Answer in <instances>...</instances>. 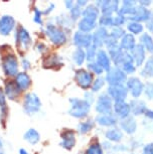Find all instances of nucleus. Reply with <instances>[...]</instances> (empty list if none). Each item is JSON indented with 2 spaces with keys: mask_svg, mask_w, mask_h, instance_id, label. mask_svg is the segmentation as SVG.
<instances>
[{
  "mask_svg": "<svg viewBox=\"0 0 153 154\" xmlns=\"http://www.w3.org/2000/svg\"><path fill=\"white\" fill-rule=\"evenodd\" d=\"M98 123L103 126H113L117 123V119L113 115H102L97 118Z\"/></svg>",
  "mask_w": 153,
  "mask_h": 154,
  "instance_id": "a878e982",
  "label": "nucleus"
},
{
  "mask_svg": "<svg viewBox=\"0 0 153 154\" xmlns=\"http://www.w3.org/2000/svg\"><path fill=\"white\" fill-rule=\"evenodd\" d=\"M79 27H80V31L88 33L89 31L93 30L96 27V19L84 17L79 23Z\"/></svg>",
  "mask_w": 153,
  "mask_h": 154,
  "instance_id": "412c9836",
  "label": "nucleus"
},
{
  "mask_svg": "<svg viewBox=\"0 0 153 154\" xmlns=\"http://www.w3.org/2000/svg\"><path fill=\"white\" fill-rule=\"evenodd\" d=\"M0 154H2V153H0Z\"/></svg>",
  "mask_w": 153,
  "mask_h": 154,
  "instance_id": "603ef678",
  "label": "nucleus"
},
{
  "mask_svg": "<svg viewBox=\"0 0 153 154\" xmlns=\"http://www.w3.org/2000/svg\"><path fill=\"white\" fill-rule=\"evenodd\" d=\"M62 137H63L62 146L67 148V149H72L74 147L75 143H76V138H75L74 132L67 131L66 133H63Z\"/></svg>",
  "mask_w": 153,
  "mask_h": 154,
  "instance_id": "5701e85b",
  "label": "nucleus"
},
{
  "mask_svg": "<svg viewBox=\"0 0 153 154\" xmlns=\"http://www.w3.org/2000/svg\"><path fill=\"white\" fill-rule=\"evenodd\" d=\"M0 107L2 109V112H4V107H5V97H4V94L3 92L0 90Z\"/></svg>",
  "mask_w": 153,
  "mask_h": 154,
  "instance_id": "a18cd8bd",
  "label": "nucleus"
},
{
  "mask_svg": "<svg viewBox=\"0 0 153 154\" xmlns=\"http://www.w3.org/2000/svg\"><path fill=\"white\" fill-rule=\"evenodd\" d=\"M121 127L125 132L129 133V134H132L133 132H135L136 130V121L134 120L133 118L131 117H127L124 118L122 121H121Z\"/></svg>",
  "mask_w": 153,
  "mask_h": 154,
  "instance_id": "4be33fe9",
  "label": "nucleus"
},
{
  "mask_svg": "<svg viewBox=\"0 0 153 154\" xmlns=\"http://www.w3.org/2000/svg\"><path fill=\"white\" fill-rule=\"evenodd\" d=\"M88 68L90 71H92L93 72H95V74H98V75H100V74H102L103 72V69L101 68V66L98 65L97 62H93V63H90L88 65Z\"/></svg>",
  "mask_w": 153,
  "mask_h": 154,
  "instance_id": "ea45409f",
  "label": "nucleus"
},
{
  "mask_svg": "<svg viewBox=\"0 0 153 154\" xmlns=\"http://www.w3.org/2000/svg\"><path fill=\"white\" fill-rule=\"evenodd\" d=\"M98 3L101 5L100 7L103 14H106V15H112L114 12L118 11V4H119V2L115 1V0H111V1H98Z\"/></svg>",
  "mask_w": 153,
  "mask_h": 154,
  "instance_id": "f8f14e48",
  "label": "nucleus"
},
{
  "mask_svg": "<svg viewBox=\"0 0 153 154\" xmlns=\"http://www.w3.org/2000/svg\"><path fill=\"white\" fill-rule=\"evenodd\" d=\"M113 108L112 99L109 97V95H102L98 99L96 110L97 112L101 113L102 115H110Z\"/></svg>",
  "mask_w": 153,
  "mask_h": 154,
  "instance_id": "39448f33",
  "label": "nucleus"
},
{
  "mask_svg": "<svg viewBox=\"0 0 153 154\" xmlns=\"http://www.w3.org/2000/svg\"><path fill=\"white\" fill-rule=\"evenodd\" d=\"M106 80L111 86L123 85L126 80V74L120 68H113L109 69L106 75Z\"/></svg>",
  "mask_w": 153,
  "mask_h": 154,
  "instance_id": "7ed1b4c3",
  "label": "nucleus"
},
{
  "mask_svg": "<svg viewBox=\"0 0 153 154\" xmlns=\"http://www.w3.org/2000/svg\"><path fill=\"white\" fill-rule=\"evenodd\" d=\"M97 63L101 68L105 71L110 69V59H109L108 54H107L104 51H99L97 53Z\"/></svg>",
  "mask_w": 153,
  "mask_h": 154,
  "instance_id": "aec40b11",
  "label": "nucleus"
},
{
  "mask_svg": "<svg viewBox=\"0 0 153 154\" xmlns=\"http://www.w3.org/2000/svg\"><path fill=\"white\" fill-rule=\"evenodd\" d=\"M86 59V53L82 48H77L74 53V60L78 65H82Z\"/></svg>",
  "mask_w": 153,
  "mask_h": 154,
  "instance_id": "2f4dec72",
  "label": "nucleus"
},
{
  "mask_svg": "<svg viewBox=\"0 0 153 154\" xmlns=\"http://www.w3.org/2000/svg\"><path fill=\"white\" fill-rule=\"evenodd\" d=\"M119 46L123 51H132V49L136 46L134 36L130 33H127V34L125 33V35L121 38V42Z\"/></svg>",
  "mask_w": 153,
  "mask_h": 154,
  "instance_id": "f3484780",
  "label": "nucleus"
},
{
  "mask_svg": "<svg viewBox=\"0 0 153 154\" xmlns=\"http://www.w3.org/2000/svg\"><path fill=\"white\" fill-rule=\"evenodd\" d=\"M81 13H82V11H81V9H80V6H75V7H73L72 8V17L73 18H78L80 15H81Z\"/></svg>",
  "mask_w": 153,
  "mask_h": 154,
  "instance_id": "37998d69",
  "label": "nucleus"
},
{
  "mask_svg": "<svg viewBox=\"0 0 153 154\" xmlns=\"http://www.w3.org/2000/svg\"><path fill=\"white\" fill-rule=\"evenodd\" d=\"M40 107L39 99L34 94H27L24 100V109L27 113L37 112Z\"/></svg>",
  "mask_w": 153,
  "mask_h": 154,
  "instance_id": "9b49d317",
  "label": "nucleus"
},
{
  "mask_svg": "<svg viewBox=\"0 0 153 154\" xmlns=\"http://www.w3.org/2000/svg\"><path fill=\"white\" fill-rule=\"evenodd\" d=\"M136 1H124L123 6L119 10L121 14L125 19L131 20L132 22H141L147 21L151 14L148 9L142 6H135Z\"/></svg>",
  "mask_w": 153,
  "mask_h": 154,
  "instance_id": "f257e3e1",
  "label": "nucleus"
},
{
  "mask_svg": "<svg viewBox=\"0 0 153 154\" xmlns=\"http://www.w3.org/2000/svg\"><path fill=\"white\" fill-rule=\"evenodd\" d=\"M141 75L146 78L152 77L153 75V57H150V59L147 60L145 66H144V69H142V72H141Z\"/></svg>",
  "mask_w": 153,
  "mask_h": 154,
  "instance_id": "c756f323",
  "label": "nucleus"
},
{
  "mask_svg": "<svg viewBox=\"0 0 153 154\" xmlns=\"http://www.w3.org/2000/svg\"><path fill=\"white\" fill-rule=\"evenodd\" d=\"M97 57V48L93 45H90L89 48H87V53H86V57L88 59V60H94L95 57Z\"/></svg>",
  "mask_w": 153,
  "mask_h": 154,
  "instance_id": "c9c22d12",
  "label": "nucleus"
},
{
  "mask_svg": "<svg viewBox=\"0 0 153 154\" xmlns=\"http://www.w3.org/2000/svg\"><path fill=\"white\" fill-rule=\"evenodd\" d=\"M114 111L116 113V115H118L121 118H127L128 115L130 114V106L127 103H125V101H120V102H115L114 104Z\"/></svg>",
  "mask_w": 153,
  "mask_h": 154,
  "instance_id": "2eb2a0df",
  "label": "nucleus"
},
{
  "mask_svg": "<svg viewBox=\"0 0 153 154\" xmlns=\"http://www.w3.org/2000/svg\"><path fill=\"white\" fill-rule=\"evenodd\" d=\"M47 33L54 45H63V43H65L66 40H67V36H66L65 32H63V30L59 29V28H57L54 25H51V24L47 25Z\"/></svg>",
  "mask_w": 153,
  "mask_h": 154,
  "instance_id": "20e7f679",
  "label": "nucleus"
},
{
  "mask_svg": "<svg viewBox=\"0 0 153 154\" xmlns=\"http://www.w3.org/2000/svg\"><path fill=\"white\" fill-rule=\"evenodd\" d=\"M140 40H141V42H142V45L144 48H146L148 51L153 53V38L148 33H144L143 35L141 36Z\"/></svg>",
  "mask_w": 153,
  "mask_h": 154,
  "instance_id": "bb28decb",
  "label": "nucleus"
},
{
  "mask_svg": "<svg viewBox=\"0 0 153 154\" xmlns=\"http://www.w3.org/2000/svg\"><path fill=\"white\" fill-rule=\"evenodd\" d=\"M127 88L134 98H138L143 91L144 85L138 78H130L127 81Z\"/></svg>",
  "mask_w": 153,
  "mask_h": 154,
  "instance_id": "9d476101",
  "label": "nucleus"
},
{
  "mask_svg": "<svg viewBox=\"0 0 153 154\" xmlns=\"http://www.w3.org/2000/svg\"><path fill=\"white\" fill-rule=\"evenodd\" d=\"M130 111L135 115H140L143 113H146V105L144 102L141 101H133L130 104Z\"/></svg>",
  "mask_w": 153,
  "mask_h": 154,
  "instance_id": "b1692460",
  "label": "nucleus"
},
{
  "mask_svg": "<svg viewBox=\"0 0 153 154\" xmlns=\"http://www.w3.org/2000/svg\"><path fill=\"white\" fill-rule=\"evenodd\" d=\"M83 15H84V17L96 19L97 17L99 16V10H98V8L96 6L91 5V6H88L83 11Z\"/></svg>",
  "mask_w": 153,
  "mask_h": 154,
  "instance_id": "c85d7f7f",
  "label": "nucleus"
},
{
  "mask_svg": "<svg viewBox=\"0 0 153 154\" xmlns=\"http://www.w3.org/2000/svg\"><path fill=\"white\" fill-rule=\"evenodd\" d=\"M120 69L125 72V74H132L135 72V66H134V60H128V62L124 63L122 66H120Z\"/></svg>",
  "mask_w": 153,
  "mask_h": 154,
  "instance_id": "72a5a7b5",
  "label": "nucleus"
},
{
  "mask_svg": "<svg viewBox=\"0 0 153 154\" xmlns=\"http://www.w3.org/2000/svg\"><path fill=\"white\" fill-rule=\"evenodd\" d=\"M109 35L111 37H113L114 39L118 40L119 38H122V37L125 35V31L120 27H114L113 30L111 31V33L109 34Z\"/></svg>",
  "mask_w": 153,
  "mask_h": 154,
  "instance_id": "e433bc0d",
  "label": "nucleus"
},
{
  "mask_svg": "<svg viewBox=\"0 0 153 154\" xmlns=\"http://www.w3.org/2000/svg\"><path fill=\"white\" fill-rule=\"evenodd\" d=\"M92 127H93V122H92V121H86L85 123H82L80 125L79 129H80V131L82 133H87V132H89L92 129Z\"/></svg>",
  "mask_w": 153,
  "mask_h": 154,
  "instance_id": "a19ab883",
  "label": "nucleus"
},
{
  "mask_svg": "<svg viewBox=\"0 0 153 154\" xmlns=\"http://www.w3.org/2000/svg\"><path fill=\"white\" fill-rule=\"evenodd\" d=\"M14 26V19L11 16L5 15L0 18V33L7 35Z\"/></svg>",
  "mask_w": 153,
  "mask_h": 154,
  "instance_id": "ddd939ff",
  "label": "nucleus"
},
{
  "mask_svg": "<svg viewBox=\"0 0 153 154\" xmlns=\"http://www.w3.org/2000/svg\"><path fill=\"white\" fill-rule=\"evenodd\" d=\"M106 137L111 141L119 142L121 139H122L123 135L119 129H111V130H109V131H107Z\"/></svg>",
  "mask_w": 153,
  "mask_h": 154,
  "instance_id": "cd10ccee",
  "label": "nucleus"
},
{
  "mask_svg": "<svg viewBox=\"0 0 153 154\" xmlns=\"http://www.w3.org/2000/svg\"><path fill=\"white\" fill-rule=\"evenodd\" d=\"M34 20L37 23H41V14L38 11V9H35V17H34Z\"/></svg>",
  "mask_w": 153,
  "mask_h": 154,
  "instance_id": "de8ad7c7",
  "label": "nucleus"
},
{
  "mask_svg": "<svg viewBox=\"0 0 153 154\" xmlns=\"http://www.w3.org/2000/svg\"><path fill=\"white\" fill-rule=\"evenodd\" d=\"M85 154H103V150L101 148V145L98 143L92 144L90 147L88 148V150L86 151Z\"/></svg>",
  "mask_w": 153,
  "mask_h": 154,
  "instance_id": "4c0bfd02",
  "label": "nucleus"
},
{
  "mask_svg": "<svg viewBox=\"0 0 153 154\" xmlns=\"http://www.w3.org/2000/svg\"><path fill=\"white\" fill-rule=\"evenodd\" d=\"M146 116L148 117L149 119L153 120V111H146Z\"/></svg>",
  "mask_w": 153,
  "mask_h": 154,
  "instance_id": "09e8293b",
  "label": "nucleus"
},
{
  "mask_svg": "<svg viewBox=\"0 0 153 154\" xmlns=\"http://www.w3.org/2000/svg\"><path fill=\"white\" fill-rule=\"evenodd\" d=\"M92 42H93V36L87 32L77 31L74 35V42L77 46H79V48H89Z\"/></svg>",
  "mask_w": 153,
  "mask_h": 154,
  "instance_id": "1a4fd4ad",
  "label": "nucleus"
},
{
  "mask_svg": "<svg viewBox=\"0 0 153 154\" xmlns=\"http://www.w3.org/2000/svg\"><path fill=\"white\" fill-rule=\"evenodd\" d=\"M147 28L149 29V31L153 32V15L150 16V18L147 20Z\"/></svg>",
  "mask_w": 153,
  "mask_h": 154,
  "instance_id": "49530a36",
  "label": "nucleus"
},
{
  "mask_svg": "<svg viewBox=\"0 0 153 154\" xmlns=\"http://www.w3.org/2000/svg\"><path fill=\"white\" fill-rule=\"evenodd\" d=\"M131 56L133 57V60L136 63V66H141L145 60V48L142 45H137L131 51Z\"/></svg>",
  "mask_w": 153,
  "mask_h": 154,
  "instance_id": "4468645a",
  "label": "nucleus"
},
{
  "mask_svg": "<svg viewBox=\"0 0 153 154\" xmlns=\"http://www.w3.org/2000/svg\"><path fill=\"white\" fill-rule=\"evenodd\" d=\"M17 42H18L19 48H20V45H21V48H27L28 45H30V42H31L30 36L24 28L19 27L18 32H17Z\"/></svg>",
  "mask_w": 153,
  "mask_h": 154,
  "instance_id": "a211bd4d",
  "label": "nucleus"
},
{
  "mask_svg": "<svg viewBox=\"0 0 153 154\" xmlns=\"http://www.w3.org/2000/svg\"><path fill=\"white\" fill-rule=\"evenodd\" d=\"M16 84L19 87L20 90L27 89L30 85V79L25 72H20L16 77Z\"/></svg>",
  "mask_w": 153,
  "mask_h": 154,
  "instance_id": "393cba45",
  "label": "nucleus"
},
{
  "mask_svg": "<svg viewBox=\"0 0 153 154\" xmlns=\"http://www.w3.org/2000/svg\"><path fill=\"white\" fill-rule=\"evenodd\" d=\"M145 94L149 99H153V84L147 83L145 86Z\"/></svg>",
  "mask_w": 153,
  "mask_h": 154,
  "instance_id": "79ce46f5",
  "label": "nucleus"
},
{
  "mask_svg": "<svg viewBox=\"0 0 153 154\" xmlns=\"http://www.w3.org/2000/svg\"><path fill=\"white\" fill-rule=\"evenodd\" d=\"M72 108L70 110V114L74 117L83 118L88 115L90 111V103L88 101H83L80 99H71Z\"/></svg>",
  "mask_w": 153,
  "mask_h": 154,
  "instance_id": "f03ea898",
  "label": "nucleus"
},
{
  "mask_svg": "<svg viewBox=\"0 0 153 154\" xmlns=\"http://www.w3.org/2000/svg\"><path fill=\"white\" fill-rule=\"evenodd\" d=\"M143 154H153V143H150L144 147Z\"/></svg>",
  "mask_w": 153,
  "mask_h": 154,
  "instance_id": "c03bdc74",
  "label": "nucleus"
},
{
  "mask_svg": "<svg viewBox=\"0 0 153 154\" xmlns=\"http://www.w3.org/2000/svg\"><path fill=\"white\" fill-rule=\"evenodd\" d=\"M3 69L7 75H14L17 74L18 63L16 57L12 54H8L3 59Z\"/></svg>",
  "mask_w": 153,
  "mask_h": 154,
  "instance_id": "6e6552de",
  "label": "nucleus"
},
{
  "mask_svg": "<svg viewBox=\"0 0 153 154\" xmlns=\"http://www.w3.org/2000/svg\"><path fill=\"white\" fill-rule=\"evenodd\" d=\"M0 146H1V142H0Z\"/></svg>",
  "mask_w": 153,
  "mask_h": 154,
  "instance_id": "3c124183",
  "label": "nucleus"
},
{
  "mask_svg": "<svg viewBox=\"0 0 153 154\" xmlns=\"http://www.w3.org/2000/svg\"><path fill=\"white\" fill-rule=\"evenodd\" d=\"M93 74L85 69H79L76 72V81L79 86L83 89L90 88L93 84Z\"/></svg>",
  "mask_w": 153,
  "mask_h": 154,
  "instance_id": "423d86ee",
  "label": "nucleus"
},
{
  "mask_svg": "<svg viewBox=\"0 0 153 154\" xmlns=\"http://www.w3.org/2000/svg\"><path fill=\"white\" fill-rule=\"evenodd\" d=\"M108 93H109V97L111 99H114L116 102H120V101H125L127 94H128V90L123 85H115L109 87Z\"/></svg>",
  "mask_w": 153,
  "mask_h": 154,
  "instance_id": "0eeeda50",
  "label": "nucleus"
},
{
  "mask_svg": "<svg viewBox=\"0 0 153 154\" xmlns=\"http://www.w3.org/2000/svg\"><path fill=\"white\" fill-rule=\"evenodd\" d=\"M108 36H109V33H108V31L106 30V28L101 27L100 29H98L93 35L94 45L96 46V48L102 46L104 43H105L106 39L108 38Z\"/></svg>",
  "mask_w": 153,
  "mask_h": 154,
  "instance_id": "dca6fc26",
  "label": "nucleus"
},
{
  "mask_svg": "<svg viewBox=\"0 0 153 154\" xmlns=\"http://www.w3.org/2000/svg\"><path fill=\"white\" fill-rule=\"evenodd\" d=\"M24 137L31 144H35L36 142H38V140H39L38 133H37L35 130H33V129H30L29 131L26 132V134H25Z\"/></svg>",
  "mask_w": 153,
  "mask_h": 154,
  "instance_id": "7c9ffc66",
  "label": "nucleus"
},
{
  "mask_svg": "<svg viewBox=\"0 0 153 154\" xmlns=\"http://www.w3.org/2000/svg\"><path fill=\"white\" fill-rule=\"evenodd\" d=\"M100 23L104 26H114V16L103 14L100 18Z\"/></svg>",
  "mask_w": 153,
  "mask_h": 154,
  "instance_id": "f704fd0d",
  "label": "nucleus"
},
{
  "mask_svg": "<svg viewBox=\"0 0 153 154\" xmlns=\"http://www.w3.org/2000/svg\"><path fill=\"white\" fill-rule=\"evenodd\" d=\"M104 83H105V81H104L103 78H97V79L93 82V84H92V91L93 92L99 91V90L104 86Z\"/></svg>",
  "mask_w": 153,
  "mask_h": 154,
  "instance_id": "58836bf2",
  "label": "nucleus"
},
{
  "mask_svg": "<svg viewBox=\"0 0 153 154\" xmlns=\"http://www.w3.org/2000/svg\"><path fill=\"white\" fill-rule=\"evenodd\" d=\"M128 30L133 34H139L143 31V26L139 22H130L128 24Z\"/></svg>",
  "mask_w": 153,
  "mask_h": 154,
  "instance_id": "473e14b6",
  "label": "nucleus"
},
{
  "mask_svg": "<svg viewBox=\"0 0 153 154\" xmlns=\"http://www.w3.org/2000/svg\"><path fill=\"white\" fill-rule=\"evenodd\" d=\"M19 154H28V153L24 149H21V150L19 151Z\"/></svg>",
  "mask_w": 153,
  "mask_h": 154,
  "instance_id": "8fccbe9b",
  "label": "nucleus"
},
{
  "mask_svg": "<svg viewBox=\"0 0 153 154\" xmlns=\"http://www.w3.org/2000/svg\"><path fill=\"white\" fill-rule=\"evenodd\" d=\"M20 92H21V90L19 89V87L17 86L16 83L12 82V81L6 83V86H5V94L7 95L8 98L15 99L20 95Z\"/></svg>",
  "mask_w": 153,
  "mask_h": 154,
  "instance_id": "6ab92c4d",
  "label": "nucleus"
}]
</instances>
